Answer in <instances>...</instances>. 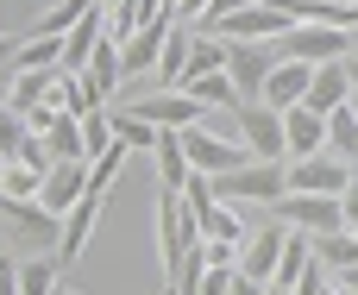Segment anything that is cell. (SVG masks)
<instances>
[{
    "label": "cell",
    "instance_id": "cell-1",
    "mask_svg": "<svg viewBox=\"0 0 358 295\" xmlns=\"http://www.w3.org/2000/svg\"><path fill=\"white\" fill-rule=\"evenodd\" d=\"M214 195H220L227 208H245V201H264V208H277V201L289 195V164H283V157H252L245 170L220 176V182H214Z\"/></svg>",
    "mask_w": 358,
    "mask_h": 295
},
{
    "label": "cell",
    "instance_id": "cell-2",
    "mask_svg": "<svg viewBox=\"0 0 358 295\" xmlns=\"http://www.w3.org/2000/svg\"><path fill=\"white\" fill-rule=\"evenodd\" d=\"M195 245H201V226H195L182 189H164V195H157V258H164V277H176Z\"/></svg>",
    "mask_w": 358,
    "mask_h": 295
},
{
    "label": "cell",
    "instance_id": "cell-3",
    "mask_svg": "<svg viewBox=\"0 0 358 295\" xmlns=\"http://www.w3.org/2000/svg\"><path fill=\"white\" fill-rule=\"evenodd\" d=\"M176 145H182L189 170H195V176H208V182H220V176H233V170H245V164H252V151H245L239 138H220V132H208V126L176 132Z\"/></svg>",
    "mask_w": 358,
    "mask_h": 295
},
{
    "label": "cell",
    "instance_id": "cell-4",
    "mask_svg": "<svg viewBox=\"0 0 358 295\" xmlns=\"http://www.w3.org/2000/svg\"><path fill=\"white\" fill-rule=\"evenodd\" d=\"M277 50L296 57V63H315V69H321V63H346V57H352V31L302 19V25H289V31L277 38Z\"/></svg>",
    "mask_w": 358,
    "mask_h": 295
},
{
    "label": "cell",
    "instance_id": "cell-5",
    "mask_svg": "<svg viewBox=\"0 0 358 295\" xmlns=\"http://www.w3.org/2000/svg\"><path fill=\"white\" fill-rule=\"evenodd\" d=\"M283 50L277 44H227V82L239 88V101H264V82L277 75Z\"/></svg>",
    "mask_w": 358,
    "mask_h": 295
},
{
    "label": "cell",
    "instance_id": "cell-6",
    "mask_svg": "<svg viewBox=\"0 0 358 295\" xmlns=\"http://www.w3.org/2000/svg\"><path fill=\"white\" fill-rule=\"evenodd\" d=\"M352 176H358V170L346 164V157H334V151L289 157V195H346Z\"/></svg>",
    "mask_w": 358,
    "mask_h": 295
},
{
    "label": "cell",
    "instance_id": "cell-7",
    "mask_svg": "<svg viewBox=\"0 0 358 295\" xmlns=\"http://www.w3.org/2000/svg\"><path fill=\"white\" fill-rule=\"evenodd\" d=\"M233 120H239V145H245L252 157H289V145H283V113H277V107L239 101Z\"/></svg>",
    "mask_w": 358,
    "mask_h": 295
},
{
    "label": "cell",
    "instance_id": "cell-8",
    "mask_svg": "<svg viewBox=\"0 0 358 295\" xmlns=\"http://www.w3.org/2000/svg\"><path fill=\"white\" fill-rule=\"evenodd\" d=\"M289 25H296L289 13H277V6H264V0H252L245 13L220 19V25H214V38H227V44H277Z\"/></svg>",
    "mask_w": 358,
    "mask_h": 295
},
{
    "label": "cell",
    "instance_id": "cell-9",
    "mask_svg": "<svg viewBox=\"0 0 358 295\" xmlns=\"http://www.w3.org/2000/svg\"><path fill=\"white\" fill-rule=\"evenodd\" d=\"M277 214H283V226H289V233H308V239H321V233H340V226H346L340 195H283V201H277Z\"/></svg>",
    "mask_w": 358,
    "mask_h": 295
},
{
    "label": "cell",
    "instance_id": "cell-10",
    "mask_svg": "<svg viewBox=\"0 0 358 295\" xmlns=\"http://www.w3.org/2000/svg\"><path fill=\"white\" fill-rule=\"evenodd\" d=\"M132 113H138V120H151L157 132H189V126H208V107H201V101H189L182 88L145 94V101H132Z\"/></svg>",
    "mask_w": 358,
    "mask_h": 295
},
{
    "label": "cell",
    "instance_id": "cell-11",
    "mask_svg": "<svg viewBox=\"0 0 358 295\" xmlns=\"http://www.w3.org/2000/svg\"><path fill=\"white\" fill-rule=\"evenodd\" d=\"M283 252H289V226H258L245 245H239V277H252V283H277V264H283Z\"/></svg>",
    "mask_w": 358,
    "mask_h": 295
},
{
    "label": "cell",
    "instance_id": "cell-12",
    "mask_svg": "<svg viewBox=\"0 0 358 295\" xmlns=\"http://www.w3.org/2000/svg\"><path fill=\"white\" fill-rule=\"evenodd\" d=\"M82 195H88V164H82V157H69V164H50V176H44V195H38V201H44V214H57V220H63V214H69Z\"/></svg>",
    "mask_w": 358,
    "mask_h": 295
},
{
    "label": "cell",
    "instance_id": "cell-13",
    "mask_svg": "<svg viewBox=\"0 0 358 295\" xmlns=\"http://www.w3.org/2000/svg\"><path fill=\"white\" fill-rule=\"evenodd\" d=\"M170 31H176V13H164V19H151L145 31H132V38L120 44V63H126V75H138V69H157V57H164V44H170Z\"/></svg>",
    "mask_w": 358,
    "mask_h": 295
},
{
    "label": "cell",
    "instance_id": "cell-14",
    "mask_svg": "<svg viewBox=\"0 0 358 295\" xmlns=\"http://www.w3.org/2000/svg\"><path fill=\"white\" fill-rule=\"evenodd\" d=\"M120 82H126L120 44H113V38H101V50H94V57H88V69H82V88H88V101H94V107H107V101L120 94Z\"/></svg>",
    "mask_w": 358,
    "mask_h": 295
},
{
    "label": "cell",
    "instance_id": "cell-15",
    "mask_svg": "<svg viewBox=\"0 0 358 295\" xmlns=\"http://www.w3.org/2000/svg\"><path fill=\"white\" fill-rule=\"evenodd\" d=\"M94 220H101V195H82L69 214H63V233H57V264H76L82 252H88V233H94Z\"/></svg>",
    "mask_w": 358,
    "mask_h": 295
},
{
    "label": "cell",
    "instance_id": "cell-16",
    "mask_svg": "<svg viewBox=\"0 0 358 295\" xmlns=\"http://www.w3.org/2000/svg\"><path fill=\"white\" fill-rule=\"evenodd\" d=\"M308 82H315V63H296V57H283V63H277V75L264 82V107H277V113L302 107V101H308Z\"/></svg>",
    "mask_w": 358,
    "mask_h": 295
},
{
    "label": "cell",
    "instance_id": "cell-17",
    "mask_svg": "<svg viewBox=\"0 0 358 295\" xmlns=\"http://www.w3.org/2000/svg\"><path fill=\"white\" fill-rule=\"evenodd\" d=\"M57 75L63 69H13V88H6V107L13 113H38L57 101Z\"/></svg>",
    "mask_w": 358,
    "mask_h": 295
},
{
    "label": "cell",
    "instance_id": "cell-18",
    "mask_svg": "<svg viewBox=\"0 0 358 295\" xmlns=\"http://www.w3.org/2000/svg\"><path fill=\"white\" fill-rule=\"evenodd\" d=\"M283 145H289V157H315V151H327V113H315V107H289V113H283Z\"/></svg>",
    "mask_w": 358,
    "mask_h": 295
},
{
    "label": "cell",
    "instance_id": "cell-19",
    "mask_svg": "<svg viewBox=\"0 0 358 295\" xmlns=\"http://www.w3.org/2000/svg\"><path fill=\"white\" fill-rule=\"evenodd\" d=\"M346 101H352V75H346V63H321L315 82H308V101H302V107H315V113H340Z\"/></svg>",
    "mask_w": 358,
    "mask_h": 295
},
{
    "label": "cell",
    "instance_id": "cell-20",
    "mask_svg": "<svg viewBox=\"0 0 358 295\" xmlns=\"http://www.w3.org/2000/svg\"><path fill=\"white\" fill-rule=\"evenodd\" d=\"M13 69H63V38H57V31H31V38H19Z\"/></svg>",
    "mask_w": 358,
    "mask_h": 295
},
{
    "label": "cell",
    "instance_id": "cell-21",
    "mask_svg": "<svg viewBox=\"0 0 358 295\" xmlns=\"http://www.w3.org/2000/svg\"><path fill=\"white\" fill-rule=\"evenodd\" d=\"M220 69H227V38H214V31H195L182 82H201V75H220Z\"/></svg>",
    "mask_w": 358,
    "mask_h": 295
},
{
    "label": "cell",
    "instance_id": "cell-22",
    "mask_svg": "<svg viewBox=\"0 0 358 295\" xmlns=\"http://www.w3.org/2000/svg\"><path fill=\"white\" fill-rule=\"evenodd\" d=\"M107 113H113V138H120L126 151H157V145H164V132H157L151 120H138L132 107H107Z\"/></svg>",
    "mask_w": 358,
    "mask_h": 295
},
{
    "label": "cell",
    "instance_id": "cell-23",
    "mask_svg": "<svg viewBox=\"0 0 358 295\" xmlns=\"http://www.w3.org/2000/svg\"><path fill=\"white\" fill-rule=\"evenodd\" d=\"M44 151H50L57 164H69V157H82V164H88V145H82V120H76V113H57V126L44 132Z\"/></svg>",
    "mask_w": 358,
    "mask_h": 295
},
{
    "label": "cell",
    "instance_id": "cell-24",
    "mask_svg": "<svg viewBox=\"0 0 358 295\" xmlns=\"http://www.w3.org/2000/svg\"><path fill=\"white\" fill-rule=\"evenodd\" d=\"M327 151L346 157V164H358V107L352 101H346L340 113H327Z\"/></svg>",
    "mask_w": 358,
    "mask_h": 295
},
{
    "label": "cell",
    "instance_id": "cell-25",
    "mask_svg": "<svg viewBox=\"0 0 358 295\" xmlns=\"http://www.w3.org/2000/svg\"><path fill=\"white\" fill-rule=\"evenodd\" d=\"M151 157H157V182H164V189H189V176H195V170H189V157H182L176 132H164V145H157Z\"/></svg>",
    "mask_w": 358,
    "mask_h": 295
},
{
    "label": "cell",
    "instance_id": "cell-26",
    "mask_svg": "<svg viewBox=\"0 0 358 295\" xmlns=\"http://www.w3.org/2000/svg\"><path fill=\"white\" fill-rule=\"evenodd\" d=\"M57 271H63L57 258H25V264H19V295H57L63 289Z\"/></svg>",
    "mask_w": 358,
    "mask_h": 295
},
{
    "label": "cell",
    "instance_id": "cell-27",
    "mask_svg": "<svg viewBox=\"0 0 358 295\" xmlns=\"http://www.w3.org/2000/svg\"><path fill=\"white\" fill-rule=\"evenodd\" d=\"M182 94L201 101V107H239V88L227 82V69L220 75H201V82H182Z\"/></svg>",
    "mask_w": 358,
    "mask_h": 295
},
{
    "label": "cell",
    "instance_id": "cell-28",
    "mask_svg": "<svg viewBox=\"0 0 358 295\" xmlns=\"http://www.w3.org/2000/svg\"><path fill=\"white\" fill-rule=\"evenodd\" d=\"M44 176H50V170L6 164V170H0V195H13V201H38V195H44Z\"/></svg>",
    "mask_w": 358,
    "mask_h": 295
},
{
    "label": "cell",
    "instance_id": "cell-29",
    "mask_svg": "<svg viewBox=\"0 0 358 295\" xmlns=\"http://www.w3.org/2000/svg\"><path fill=\"white\" fill-rule=\"evenodd\" d=\"M82 145H88V164H94V157H107V151L120 145V138H113V113H107V107H94V113L82 120Z\"/></svg>",
    "mask_w": 358,
    "mask_h": 295
},
{
    "label": "cell",
    "instance_id": "cell-30",
    "mask_svg": "<svg viewBox=\"0 0 358 295\" xmlns=\"http://www.w3.org/2000/svg\"><path fill=\"white\" fill-rule=\"evenodd\" d=\"M120 170H126V145H113L107 157H94V164H88V195H101V201H107V189L120 182Z\"/></svg>",
    "mask_w": 358,
    "mask_h": 295
},
{
    "label": "cell",
    "instance_id": "cell-31",
    "mask_svg": "<svg viewBox=\"0 0 358 295\" xmlns=\"http://www.w3.org/2000/svg\"><path fill=\"white\" fill-rule=\"evenodd\" d=\"M31 138V126H25V113H13V107H0V157L13 164L19 157V145Z\"/></svg>",
    "mask_w": 358,
    "mask_h": 295
},
{
    "label": "cell",
    "instance_id": "cell-32",
    "mask_svg": "<svg viewBox=\"0 0 358 295\" xmlns=\"http://www.w3.org/2000/svg\"><path fill=\"white\" fill-rule=\"evenodd\" d=\"M208 13H214V0H176V25H208Z\"/></svg>",
    "mask_w": 358,
    "mask_h": 295
},
{
    "label": "cell",
    "instance_id": "cell-33",
    "mask_svg": "<svg viewBox=\"0 0 358 295\" xmlns=\"http://www.w3.org/2000/svg\"><path fill=\"white\" fill-rule=\"evenodd\" d=\"M19 264H25V258L0 252V295H19Z\"/></svg>",
    "mask_w": 358,
    "mask_h": 295
},
{
    "label": "cell",
    "instance_id": "cell-34",
    "mask_svg": "<svg viewBox=\"0 0 358 295\" xmlns=\"http://www.w3.org/2000/svg\"><path fill=\"white\" fill-rule=\"evenodd\" d=\"M245 6H252V0H214V13H208V25H201V31H214L220 19H233V13H245Z\"/></svg>",
    "mask_w": 358,
    "mask_h": 295
},
{
    "label": "cell",
    "instance_id": "cell-35",
    "mask_svg": "<svg viewBox=\"0 0 358 295\" xmlns=\"http://www.w3.org/2000/svg\"><path fill=\"white\" fill-rule=\"evenodd\" d=\"M340 214H346V233H358V176L346 182V195H340Z\"/></svg>",
    "mask_w": 358,
    "mask_h": 295
},
{
    "label": "cell",
    "instance_id": "cell-36",
    "mask_svg": "<svg viewBox=\"0 0 358 295\" xmlns=\"http://www.w3.org/2000/svg\"><path fill=\"white\" fill-rule=\"evenodd\" d=\"M334 289H340V295H358V271H334Z\"/></svg>",
    "mask_w": 358,
    "mask_h": 295
},
{
    "label": "cell",
    "instance_id": "cell-37",
    "mask_svg": "<svg viewBox=\"0 0 358 295\" xmlns=\"http://www.w3.org/2000/svg\"><path fill=\"white\" fill-rule=\"evenodd\" d=\"M13 57H19V38H6V31H0V69H6Z\"/></svg>",
    "mask_w": 358,
    "mask_h": 295
},
{
    "label": "cell",
    "instance_id": "cell-38",
    "mask_svg": "<svg viewBox=\"0 0 358 295\" xmlns=\"http://www.w3.org/2000/svg\"><path fill=\"white\" fill-rule=\"evenodd\" d=\"M233 295H264V283H252V277H239V283H233Z\"/></svg>",
    "mask_w": 358,
    "mask_h": 295
},
{
    "label": "cell",
    "instance_id": "cell-39",
    "mask_svg": "<svg viewBox=\"0 0 358 295\" xmlns=\"http://www.w3.org/2000/svg\"><path fill=\"white\" fill-rule=\"evenodd\" d=\"M346 75H352V107H358V57H346Z\"/></svg>",
    "mask_w": 358,
    "mask_h": 295
},
{
    "label": "cell",
    "instance_id": "cell-40",
    "mask_svg": "<svg viewBox=\"0 0 358 295\" xmlns=\"http://www.w3.org/2000/svg\"><path fill=\"white\" fill-rule=\"evenodd\" d=\"M264 295H296V289H277V283H271V289H264Z\"/></svg>",
    "mask_w": 358,
    "mask_h": 295
},
{
    "label": "cell",
    "instance_id": "cell-41",
    "mask_svg": "<svg viewBox=\"0 0 358 295\" xmlns=\"http://www.w3.org/2000/svg\"><path fill=\"white\" fill-rule=\"evenodd\" d=\"M352 57H358V31H352Z\"/></svg>",
    "mask_w": 358,
    "mask_h": 295
},
{
    "label": "cell",
    "instance_id": "cell-42",
    "mask_svg": "<svg viewBox=\"0 0 358 295\" xmlns=\"http://www.w3.org/2000/svg\"><path fill=\"white\" fill-rule=\"evenodd\" d=\"M57 295H76V289H57Z\"/></svg>",
    "mask_w": 358,
    "mask_h": 295
},
{
    "label": "cell",
    "instance_id": "cell-43",
    "mask_svg": "<svg viewBox=\"0 0 358 295\" xmlns=\"http://www.w3.org/2000/svg\"><path fill=\"white\" fill-rule=\"evenodd\" d=\"M0 107H6V94H0Z\"/></svg>",
    "mask_w": 358,
    "mask_h": 295
}]
</instances>
